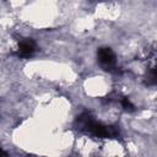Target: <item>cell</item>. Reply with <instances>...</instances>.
I'll return each mask as SVG.
<instances>
[{"label": "cell", "instance_id": "6da1fadb", "mask_svg": "<svg viewBox=\"0 0 157 157\" xmlns=\"http://www.w3.org/2000/svg\"><path fill=\"white\" fill-rule=\"evenodd\" d=\"M76 123H77L80 130L87 131V132H90L94 136H98V137H115L119 134V131L115 128L105 126V125H102L101 123L96 121L88 112L82 113L77 118Z\"/></svg>", "mask_w": 157, "mask_h": 157}, {"label": "cell", "instance_id": "277c9868", "mask_svg": "<svg viewBox=\"0 0 157 157\" xmlns=\"http://www.w3.org/2000/svg\"><path fill=\"white\" fill-rule=\"evenodd\" d=\"M121 105H123L126 110H129V112H132V110L135 109L134 104H132L128 98H123V99H121Z\"/></svg>", "mask_w": 157, "mask_h": 157}, {"label": "cell", "instance_id": "5b68a950", "mask_svg": "<svg viewBox=\"0 0 157 157\" xmlns=\"http://www.w3.org/2000/svg\"><path fill=\"white\" fill-rule=\"evenodd\" d=\"M0 155H6V152H4V151H1V150H0Z\"/></svg>", "mask_w": 157, "mask_h": 157}, {"label": "cell", "instance_id": "3957f363", "mask_svg": "<svg viewBox=\"0 0 157 157\" xmlns=\"http://www.w3.org/2000/svg\"><path fill=\"white\" fill-rule=\"evenodd\" d=\"M36 50V43L32 39H23L20 42L18 47V55L22 58L31 56Z\"/></svg>", "mask_w": 157, "mask_h": 157}, {"label": "cell", "instance_id": "7a4b0ae2", "mask_svg": "<svg viewBox=\"0 0 157 157\" xmlns=\"http://www.w3.org/2000/svg\"><path fill=\"white\" fill-rule=\"evenodd\" d=\"M98 60L101 65L107 71H113L115 69V55L110 48H99L98 49Z\"/></svg>", "mask_w": 157, "mask_h": 157}]
</instances>
